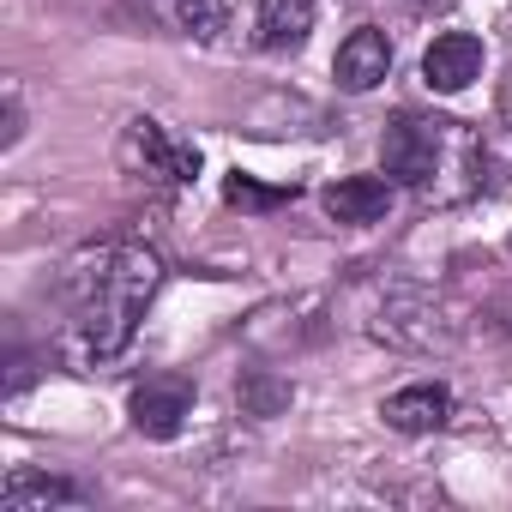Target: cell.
I'll return each mask as SVG.
<instances>
[{"label":"cell","instance_id":"4fadbf2b","mask_svg":"<svg viewBox=\"0 0 512 512\" xmlns=\"http://www.w3.org/2000/svg\"><path fill=\"white\" fill-rule=\"evenodd\" d=\"M241 404H247L253 416H272V410L290 404V386L272 380V374H247V380H241Z\"/></svg>","mask_w":512,"mask_h":512},{"label":"cell","instance_id":"5b68a950","mask_svg":"<svg viewBox=\"0 0 512 512\" xmlns=\"http://www.w3.org/2000/svg\"><path fill=\"white\" fill-rule=\"evenodd\" d=\"M374 338H386L398 350H434V344H452V326L428 296H392L374 320Z\"/></svg>","mask_w":512,"mask_h":512},{"label":"cell","instance_id":"30bf717a","mask_svg":"<svg viewBox=\"0 0 512 512\" xmlns=\"http://www.w3.org/2000/svg\"><path fill=\"white\" fill-rule=\"evenodd\" d=\"M308 31H314V0H260V7H253V43L266 55L302 49Z\"/></svg>","mask_w":512,"mask_h":512},{"label":"cell","instance_id":"8992f818","mask_svg":"<svg viewBox=\"0 0 512 512\" xmlns=\"http://www.w3.org/2000/svg\"><path fill=\"white\" fill-rule=\"evenodd\" d=\"M386 73H392V43H386V31L362 25V31H350V37L338 43V61H332V79H338V91L362 97V91L386 85Z\"/></svg>","mask_w":512,"mask_h":512},{"label":"cell","instance_id":"7a4b0ae2","mask_svg":"<svg viewBox=\"0 0 512 512\" xmlns=\"http://www.w3.org/2000/svg\"><path fill=\"white\" fill-rule=\"evenodd\" d=\"M380 163L398 187L428 205H464L488 187V145L452 115H398L380 139Z\"/></svg>","mask_w":512,"mask_h":512},{"label":"cell","instance_id":"9c48e42d","mask_svg":"<svg viewBox=\"0 0 512 512\" xmlns=\"http://www.w3.org/2000/svg\"><path fill=\"white\" fill-rule=\"evenodd\" d=\"M380 416H386V428H398V434H434V428L452 422V392H446L440 380H416V386L392 392V398L380 404Z\"/></svg>","mask_w":512,"mask_h":512},{"label":"cell","instance_id":"6da1fadb","mask_svg":"<svg viewBox=\"0 0 512 512\" xmlns=\"http://www.w3.org/2000/svg\"><path fill=\"white\" fill-rule=\"evenodd\" d=\"M163 290V260L145 241H97L79 247L61 266V302H67V338L79 362H115L151 296Z\"/></svg>","mask_w":512,"mask_h":512},{"label":"cell","instance_id":"277c9868","mask_svg":"<svg viewBox=\"0 0 512 512\" xmlns=\"http://www.w3.org/2000/svg\"><path fill=\"white\" fill-rule=\"evenodd\" d=\"M482 61H488L482 37L446 31V37H434L428 55H422V85H428L434 97H458V91H470V79H482Z\"/></svg>","mask_w":512,"mask_h":512},{"label":"cell","instance_id":"8fae6325","mask_svg":"<svg viewBox=\"0 0 512 512\" xmlns=\"http://www.w3.org/2000/svg\"><path fill=\"white\" fill-rule=\"evenodd\" d=\"M55 506H85V494L67 476H43V470H19L0 488V512H55Z\"/></svg>","mask_w":512,"mask_h":512},{"label":"cell","instance_id":"2e32d148","mask_svg":"<svg viewBox=\"0 0 512 512\" xmlns=\"http://www.w3.org/2000/svg\"><path fill=\"white\" fill-rule=\"evenodd\" d=\"M500 121L512 127V73H506V91H500Z\"/></svg>","mask_w":512,"mask_h":512},{"label":"cell","instance_id":"9a60e30c","mask_svg":"<svg viewBox=\"0 0 512 512\" xmlns=\"http://www.w3.org/2000/svg\"><path fill=\"white\" fill-rule=\"evenodd\" d=\"M25 139V109H19V97H7V151Z\"/></svg>","mask_w":512,"mask_h":512},{"label":"cell","instance_id":"ba28073f","mask_svg":"<svg viewBox=\"0 0 512 512\" xmlns=\"http://www.w3.org/2000/svg\"><path fill=\"white\" fill-rule=\"evenodd\" d=\"M320 205H326L332 223H350V229L380 223L392 211V175H344L320 193Z\"/></svg>","mask_w":512,"mask_h":512},{"label":"cell","instance_id":"3957f363","mask_svg":"<svg viewBox=\"0 0 512 512\" xmlns=\"http://www.w3.org/2000/svg\"><path fill=\"white\" fill-rule=\"evenodd\" d=\"M121 169H127L133 181L157 187V193H181V187H193V175H199V151H193L175 127H163L157 115H133L127 133H121Z\"/></svg>","mask_w":512,"mask_h":512},{"label":"cell","instance_id":"5bb4252c","mask_svg":"<svg viewBox=\"0 0 512 512\" xmlns=\"http://www.w3.org/2000/svg\"><path fill=\"white\" fill-rule=\"evenodd\" d=\"M290 193H296V187H290ZM290 193H284V187H278V193H266V187H253L247 175H235V181H229V199H235V205H278V199H290Z\"/></svg>","mask_w":512,"mask_h":512},{"label":"cell","instance_id":"52a82bcc","mask_svg":"<svg viewBox=\"0 0 512 512\" xmlns=\"http://www.w3.org/2000/svg\"><path fill=\"white\" fill-rule=\"evenodd\" d=\"M187 410H193V386H187V380H151V386H139L133 404H127V416H133V428H139L145 440H175L181 422H187Z\"/></svg>","mask_w":512,"mask_h":512},{"label":"cell","instance_id":"7c38bea8","mask_svg":"<svg viewBox=\"0 0 512 512\" xmlns=\"http://www.w3.org/2000/svg\"><path fill=\"white\" fill-rule=\"evenodd\" d=\"M169 13H175V25H181L187 37H199V43H217V37L229 31V7H223V0H169Z\"/></svg>","mask_w":512,"mask_h":512}]
</instances>
